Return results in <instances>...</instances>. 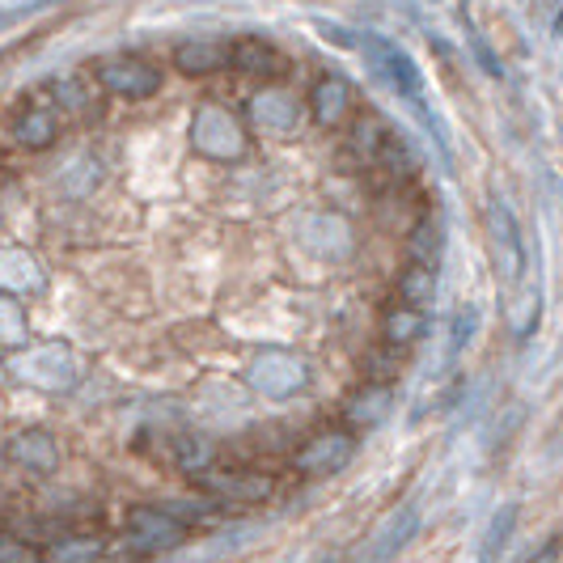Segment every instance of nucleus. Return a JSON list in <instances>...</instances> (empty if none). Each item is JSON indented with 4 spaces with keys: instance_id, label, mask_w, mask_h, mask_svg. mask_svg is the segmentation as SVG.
Instances as JSON below:
<instances>
[{
    "instance_id": "obj_1",
    "label": "nucleus",
    "mask_w": 563,
    "mask_h": 563,
    "mask_svg": "<svg viewBox=\"0 0 563 563\" xmlns=\"http://www.w3.org/2000/svg\"><path fill=\"white\" fill-rule=\"evenodd\" d=\"M356 43L365 47L368 68L390 85L395 93H402L407 102H416V107L423 111V77H420V68H416V59L407 56L398 43L382 38V34H356Z\"/></svg>"
},
{
    "instance_id": "obj_2",
    "label": "nucleus",
    "mask_w": 563,
    "mask_h": 563,
    "mask_svg": "<svg viewBox=\"0 0 563 563\" xmlns=\"http://www.w3.org/2000/svg\"><path fill=\"white\" fill-rule=\"evenodd\" d=\"M128 542L136 555H162L187 542V526L162 508H132L128 512Z\"/></svg>"
},
{
    "instance_id": "obj_3",
    "label": "nucleus",
    "mask_w": 563,
    "mask_h": 563,
    "mask_svg": "<svg viewBox=\"0 0 563 563\" xmlns=\"http://www.w3.org/2000/svg\"><path fill=\"white\" fill-rule=\"evenodd\" d=\"M98 81L119 98H153L162 89V73L141 56H111L98 64Z\"/></svg>"
},
{
    "instance_id": "obj_4",
    "label": "nucleus",
    "mask_w": 563,
    "mask_h": 563,
    "mask_svg": "<svg viewBox=\"0 0 563 563\" xmlns=\"http://www.w3.org/2000/svg\"><path fill=\"white\" fill-rule=\"evenodd\" d=\"M352 453H356V437L352 432H318L306 450L297 453V471L301 475H335L343 471L347 462H352Z\"/></svg>"
},
{
    "instance_id": "obj_5",
    "label": "nucleus",
    "mask_w": 563,
    "mask_h": 563,
    "mask_svg": "<svg viewBox=\"0 0 563 563\" xmlns=\"http://www.w3.org/2000/svg\"><path fill=\"white\" fill-rule=\"evenodd\" d=\"M416 526H420V517H416V508H402V512H390L377 530H373V538H368V547H361V555H356V563H386L395 560L398 551L411 542V534H416Z\"/></svg>"
},
{
    "instance_id": "obj_6",
    "label": "nucleus",
    "mask_w": 563,
    "mask_h": 563,
    "mask_svg": "<svg viewBox=\"0 0 563 563\" xmlns=\"http://www.w3.org/2000/svg\"><path fill=\"white\" fill-rule=\"evenodd\" d=\"M229 64L242 68V73H251V77H263V81H276V77L288 73V59H284L280 47L267 43V38H254V34L238 38L229 47Z\"/></svg>"
},
{
    "instance_id": "obj_7",
    "label": "nucleus",
    "mask_w": 563,
    "mask_h": 563,
    "mask_svg": "<svg viewBox=\"0 0 563 563\" xmlns=\"http://www.w3.org/2000/svg\"><path fill=\"white\" fill-rule=\"evenodd\" d=\"M199 483L208 492H217V496H233V500H263L272 492V479L258 475V471H217V475L203 471Z\"/></svg>"
},
{
    "instance_id": "obj_8",
    "label": "nucleus",
    "mask_w": 563,
    "mask_h": 563,
    "mask_svg": "<svg viewBox=\"0 0 563 563\" xmlns=\"http://www.w3.org/2000/svg\"><path fill=\"white\" fill-rule=\"evenodd\" d=\"M4 453H9V462H18V466H30V471H38V475H47V471H52V466L59 462L56 441H52L47 432H38V428H26L22 437H13Z\"/></svg>"
},
{
    "instance_id": "obj_9",
    "label": "nucleus",
    "mask_w": 563,
    "mask_h": 563,
    "mask_svg": "<svg viewBox=\"0 0 563 563\" xmlns=\"http://www.w3.org/2000/svg\"><path fill=\"white\" fill-rule=\"evenodd\" d=\"M174 64L187 73V77H208V73H221L229 64V47L217 38H191L174 52Z\"/></svg>"
},
{
    "instance_id": "obj_10",
    "label": "nucleus",
    "mask_w": 563,
    "mask_h": 563,
    "mask_svg": "<svg viewBox=\"0 0 563 563\" xmlns=\"http://www.w3.org/2000/svg\"><path fill=\"white\" fill-rule=\"evenodd\" d=\"M492 242H496V267H505V276L512 280L521 272V258H526V246H521V233L512 225L508 208H492Z\"/></svg>"
},
{
    "instance_id": "obj_11",
    "label": "nucleus",
    "mask_w": 563,
    "mask_h": 563,
    "mask_svg": "<svg viewBox=\"0 0 563 563\" xmlns=\"http://www.w3.org/2000/svg\"><path fill=\"white\" fill-rule=\"evenodd\" d=\"M347 85L339 81V77H322V81L313 85V98H310V107H313V119L318 123H335L339 114L347 111Z\"/></svg>"
},
{
    "instance_id": "obj_12",
    "label": "nucleus",
    "mask_w": 563,
    "mask_h": 563,
    "mask_svg": "<svg viewBox=\"0 0 563 563\" xmlns=\"http://www.w3.org/2000/svg\"><path fill=\"white\" fill-rule=\"evenodd\" d=\"M59 123L52 111H38V107H30V111L18 114V141L26 144V148H47V144L56 141Z\"/></svg>"
},
{
    "instance_id": "obj_13",
    "label": "nucleus",
    "mask_w": 563,
    "mask_h": 563,
    "mask_svg": "<svg viewBox=\"0 0 563 563\" xmlns=\"http://www.w3.org/2000/svg\"><path fill=\"white\" fill-rule=\"evenodd\" d=\"M512 521H517V508L505 505L496 517H492V526H487V538H483V551H479V563H496L500 560V551H505L508 534H512Z\"/></svg>"
},
{
    "instance_id": "obj_14",
    "label": "nucleus",
    "mask_w": 563,
    "mask_h": 563,
    "mask_svg": "<svg viewBox=\"0 0 563 563\" xmlns=\"http://www.w3.org/2000/svg\"><path fill=\"white\" fill-rule=\"evenodd\" d=\"M386 335H390V343H416V339L423 335V313L411 310V306H402V310L390 313V322H386Z\"/></svg>"
},
{
    "instance_id": "obj_15",
    "label": "nucleus",
    "mask_w": 563,
    "mask_h": 563,
    "mask_svg": "<svg viewBox=\"0 0 563 563\" xmlns=\"http://www.w3.org/2000/svg\"><path fill=\"white\" fill-rule=\"evenodd\" d=\"M98 551L102 547L93 538H68V542H59L56 551H52V563H93Z\"/></svg>"
},
{
    "instance_id": "obj_16",
    "label": "nucleus",
    "mask_w": 563,
    "mask_h": 563,
    "mask_svg": "<svg viewBox=\"0 0 563 563\" xmlns=\"http://www.w3.org/2000/svg\"><path fill=\"white\" fill-rule=\"evenodd\" d=\"M402 292H407V306H411V310H420L423 301H428V292H432V267L416 263V267L402 276Z\"/></svg>"
},
{
    "instance_id": "obj_17",
    "label": "nucleus",
    "mask_w": 563,
    "mask_h": 563,
    "mask_svg": "<svg viewBox=\"0 0 563 563\" xmlns=\"http://www.w3.org/2000/svg\"><path fill=\"white\" fill-rule=\"evenodd\" d=\"M0 563H34V551L18 534L0 530Z\"/></svg>"
},
{
    "instance_id": "obj_18",
    "label": "nucleus",
    "mask_w": 563,
    "mask_h": 563,
    "mask_svg": "<svg viewBox=\"0 0 563 563\" xmlns=\"http://www.w3.org/2000/svg\"><path fill=\"white\" fill-rule=\"evenodd\" d=\"M475 335V310L471 313H457V322H453V343H450V356L462 352V343Z\"/></svg>"
}]
</instances>
